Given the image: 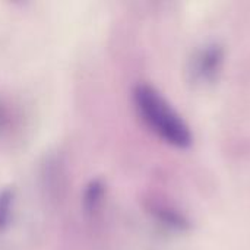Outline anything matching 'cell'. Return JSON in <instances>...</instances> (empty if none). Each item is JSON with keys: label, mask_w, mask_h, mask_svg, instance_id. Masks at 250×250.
I'll return each instance as SVG.
<instances>
[{"label": "cell", "mask_w": 250, "mask_h": 250, "mask_svg": "<svg viewBox=\"0 0 250 250\" xmlns=\"http://www.w3.org/2000/svg\"><path fill=\"white\" fill-rule=\"evenodd\" d=\"M12 193L10 190H3L0 193V230H3L7 224L10 209H12Z\"/></svg>", "instance_id": "277c9868"}, {"label": "cell", "mask_w": 250, "mask_h": 250, "mask_svg": "<svg viewBox=\"0 0 250 250\" xmlns=\"http://www.w3.org/2000/svg\"><path fill=\"white\" fill-rule=\"evenodd\" d=\"M224 59L223 48L218 44H207L199 48L190 60L192 78L198 82H211L221 69Z\"/></svg>", "instance_id": "7a4b0ae2"}, {"label": "cell", "mask_w": 250, "mask_h": 250, "mask_svg": "<svg viewBox=\"0 0 250 250\" xmlns=\"http://www.w3.org/2000/svg\"><path fill=\"white\" fill-rule=\"evenodd\" d=\"M133 103L144 123L163 141L179 148L192 144L190 127L154 86L138 83L133 88Z\"/></svg>", "instance_id": "6da1fadb"}, {"label": "cell", "mask_w": 250, "mask_h": 250, "mask_svg": "<svg viewBox=\"0 0 250 250\" xmlns=\"http://www.w3.org/2000/svg\"><path fill=\"white\" fill-rule=\"evenodd\" d=\"M101 198H103V185L100 183V180H92L85 192V207L89 211H94L100 204Z\"/></svg>", "instance_id": "3957f363"}]
</instances>
